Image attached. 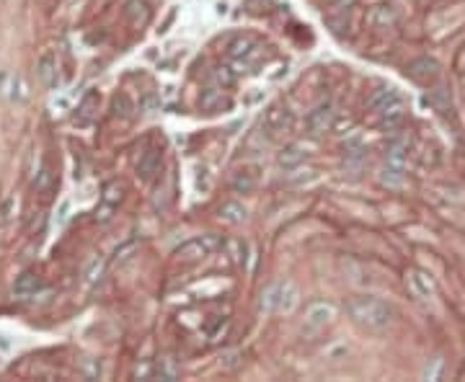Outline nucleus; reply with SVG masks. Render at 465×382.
<instances>
[{"instance_id": "nucleus-1", "label": "nucleus", "mask_w": 465, "mask_h": 382, "mask_svg": "<svg viewBox=\"0 0 465 382\" xmlns=\"http://www.w3.org/2000/svg\"><path fill=\"white\" fill-rule=\"evenodd\" d=\"M347 313L349 318L365 331H385L395 318L393 305L380 297H354L347 305Z\"/></svg>"}, {"instance_id": "nucleus-2", "label": "nucleus", "mask_w": 465, "mask_h": 382, "mask_svg": "<svg viewBox=\"0 0 465 382\" xmlns=\"http://www.w3.org/2000/svg\"><path fill=\"white\" fill-rule=\"evenodd\" d=\"M297 305V290L292 282H277L264 292L261 308L269 313H290Z\"/></svg>"}, {"instance_id": "nucleus-3", "label": "nucleus", "mask_w": 465, "mask_h": 382, "mask_svg": "<svg viewBox=\"0 0 465 382\" xmlns=\"http://www.w3.org/2000/svg\"><path fill=\"white\" fill-rule=\"evenodd\" d=\"M406 284H409L411 294L416 300H432L434 292H437V284H434V276L424 269H409L406 272Z\"/></svg>"}, {"instance_id": "nucleus-4", "label": "nucleus", "mask_w": 465, "mask_h": 382, "mask_svg": "<svg viewBox=\"0 0 465 382\" xmlns=\"http://www.w3.org/2000/svg\"><path fill=\"white\" fill-rule=\"evenodd\" d=\"M292 124H295V117H292V111L282 103H274L269 106L264 114V127L272 132V135H279V132H290Z\"/></svg>"}, {"instance_id": "nucleus-5", "label": "nucleus", "mask_w": 465, "mask_h": 382, "mask_svg": "<svg viewBox=\"0 0 465 382\" xmlns=\"http://www.w3.org/2000/svg\"><path fill=\"white\" fill-rule=\"evenodd\" d=\"M334 318H336V308L331 302H313L305 310V328L308 331H320V328L329 326Z\"/></svg>"}, {"instance_id": "nucleus-6", "label": "nucleus", "mask_w": 465, "mask_h": 382, "mask_svg": "<svg viewBox=\"0 0 465 382\" xmlns=\"http://www.w3.org/2000/svg\"><path fill=\"white\" fill-rule=\"evenodd\" d=\"M210 251H212L210 238H194V240H186L183 246L176 248V258L186 261V264H194V261H202L204 256H210Z\"/></svg>"}, {"instance_id": "nucleus-7", "label": "nucleus", "mask_w": 465, "mask_h": 382, "mask_svg": "<svg viewBox=\"0 0 465 382\" xmlns=\"http://www.w3.org/2000/svg\"><path fill=\"white\" fill-rule=\"evenodd\" d=\"M409 75L421 85H432L439 78V65L434 60H429V57H419V60H414L409 65Z\"/></svg>"}, {"instance_id": "nucleus-8", "label": "nucleus", "mask_w": 465, "mask_h": 382, "mask_svg": "<svg viewBox=\"0 0 465 382\" xmlns=\"http://www.w3.org/2000/svg\"><path fill=\"white\" fill-rule=\"evenodd\" d=\"M37 78L44 88H57V83H60V73H57V60H55L52 52H44V55L39 57Z\"/></svg>"}, {"instance_id": "nucleus-9", "label": "nucleus", "mask_w": 465, "mask_h": 382, "mask_svg": "<svg viewBox=\"0 0 465 382\" xmlns=\"http://www.w3.org/2000/svg\"><path fill=\"white\" fill-rule=\"evenodd\" d=\"M99 91H88L85 96H83V101L78 103V111H75V124L78 127H88L93 122V117H96V111H99Z\"/></svg>"}, {"instance_id": "nucleus-10", "label": "nucleus", "mask_w": 465, "mask_h": 382, "mask_svg": "<svg viewBox=\"0 0 465 382\" xmlns=\"http://www.w3.org/2000/svg\"><path fill=\"white\" fill-rule=\"evenodd\" d=\"M158 168H161V150L158 147H147L145 153L140 155V160H137V176L142 181H153Z\"/></svg>"}, {"instance_id": "nucleus-11", "label": "nucleus", "mask_w": 465, "mask_h": 382, "mask_svg": "<svg viewBox=\"0 0 465 382\" xmlns=\"http://www.w3.org/2000/svg\"><path fill=\"white\" fill-rule=\"evenodd\" d=\"M398 106H403V99L401 93L393 91V88H383V91H377L370 99V109L377 111V114H385V111L398 109Z\"/></svg>"}, {"instance_id": "nucleus-12", "label": "nucleus", "mask_w": 465, "mask_h": 382, "mask_svg": "<svg viewBox=\"0 0 465 382\" xmlns=\"http://www.w3.org/2000/svg\"><path fill=\"white\" fill-rule=\"evenodd\" d=\"M256 52H259V44H256V39H251V37H238V39H233L228 47L230 60H238V63H248Z\"/></svg>"}, {"instance_id": "nucleus-13", "label": "nucleus", "mask_w": 465, "mask_h": 382, "mask_svg": "<svg viewBox=\"0 0 465 382\" xmlns=\"http://www.w3.org/2000/svg\"><path fill=\"white\" fill-rule=\"evenodd\" d=\"M305 158H308V150L302 145H297V142H292V145H287L282 153L277 155V165L284 168V171H292V168H297Z\"/></svg>"}, {"instance_id": "nucleus-14", "label": "nucleus", "mask_w": 465, "mask_h": 382, "mask_svg": "<svg viewBox=\"0 0 465 382\" xmlns=\"http://www.w3.org/2000/svg\"><path fill=\"white\" fill-rule=\"evenodd\" d=\"M331 122H334V109H331V103H323L316 111H310L308 127L313 135H320V132L331 129Z\"/></svg>"}, {"instance_id": "nucleus-15", "label": "nucleus", "mask_w": 465, "mask_h": 382, "mask_svg": "<svg viewBox=\"0 0 465 382\" xmlns=\"http://www.w3.org/2000/svg\"><path fill=\"white\" fill-rule=\"evenodd\" d=\"M403 181H406L403 165H395V163H388V160H385V165L380 168V183L388 186V189H398V186H403Z\"/></svg>"}, {"instance_id": "nucleus-16", "label": "nucleus", "mask_w": 465, "mask_h": 382, "mask_svg": "<svg viewBox=\"0 0 465 382\" xmlns=\"http://www.w3.org/2000/svg\"><path fill=\"white\" fill-rule=\"evenodd\" d=\"M39 287H42V282H39L37 274L24 272L19 279H16V284H13V292H16L19 297H28V294H37Z\"/></svg>"}, {"instance_id": "nucleus-17", "label": "nucleus", "mask_w": 465, "mask_h": 382, "mask_svg": "<svg viewBox=\"0 0 465 382\" xmlns=\"http://www.w3.org/2000/svg\"><path fill=\"white\" fill-rule=\"evenodd\" d=\"M199 103L204 111H218V109H222V106H230V101L222 96L220 88H207V91L202 93Z\"/></svg>"}, {"instance_id": "nucleus-18", "label": "nucleus", "mask_w": 465, "mask_h": 382, "mask_svg": "<svg viewBox=\"0 0 465 382\" xmlns=\"http://www.w3.org/2000/svg\"><path fill=\"white\" fill-rule=\"evenodd\" d=\"M220 217L225 219V222H230V225H238V222L246 219V207L238 204V201H225V204L220 207Z\"/></svg>"}, {"instance_id": "nucleus-19", "label": "nucleus", "mask_w": 465, "mask_h": 382, "mask_svg": "<svg viewBox=\"0 0 465 382\" xmlns=\"http://www.w3.org/2000/svg\"><path fill=\"white\" fill-rule=\"evenodd\" d=\"M127 19L132 26H140L147 21V6L142 0H129L127 3Z\"/></svg>"}, {"instance_id": "nucleus-20", "label": "nucleus", "mask_w": 465, "mask_h": 382, "mask_svg": "<svg viewBox=\"0 0 465 382\" xmlns=\"http://www.w3.org/2000/svg\"><path fill=\"white\" fill-rule=\"evenodd\" d=\"M256 186V176L248 171H238L236 178H233V189L240 191V194H248V191H254Z\"/></svg>"}, {"instance_id": "nucleus-21", "label": "nucleus", "mask_w": 465, "mask_h": 382, "mask_svg": "<svg viewBox=\"0 0 465 382\" xmlns=\"http://www.w3.org/2000/svg\"><path fill=\"white\" fill-rule=\"evenodd\" d=\"M101 199H104V204H106V207H117L119 201H122V186H119L117 181L114 183H109V186H106V189H104V197H101Z\"/></svg>"}, {"instance_id": "nucleus-22", "label": "nucleus", "mask_w": 465, "mask_h": 382, "mask_svg": "<svg viewBox=\"0 0 465 382\" xmlns=\"http://www.w3.org/2000/svg\"><path fill=\"white\" fill-rule=\"evenodd\" d=\"M385 160H388V163H395V165H403V160H406V145H403V142H393V145L388 147Z\"/></svg>"}, {"instance_id": "nucleus-23", "label": "nucleus", "mask_w": 465, "mask_h": 382, "mask_svg": "<svg viewBox=\"0 0 465 382\" xmlns=\"http://www.w3.org/2000/svg\"><path fill=\"white\" fill-rule=\"evenodd\" d=\"M370 21H373L375 26H388V24H393V21H395V16H393V13L388 8H385V6H380V8L373 10Z\"/></svg>"}, {"instance_id": "nucleus-24", "label": "nucleus", "mask_w": 465, "mask_h": 382, "mask_svg": "<svg viewBox=\"0 0 465 382\" xmlns=\"http://www.w3.org/2000/svg\"><path fill=\"white\" fill-rule=\"evenodd\" d=\"M153 377H161V380H176V367L174 364H165V362H161L158 367H155V372H153Z\"/></svg>"}, {"instance_id": "nucleus-25", "label": "nucleus", "mask_w": 465, "mask_h": 382, "mask_svg": "<svg viewBox=\"0 0 465 382\" xmlns=\"http://www.w3.org/2000/svg\"><path fill=\"white\" fill-rule=\"evenodd\" d=\"M114 111H117V114H122V117H129V111H132V103H129V99L124 96V93L114 99Z\"/></svg>"}, {"instance_id": "nucleus-26", "label": "nucleus", "mask_w": 465, "mask_h": 382, "mask_svg": "<svg viewBox=\"0 0 465 382\" xmlns=\"http://www.w3.org/2000/svg\"><path fill=\"white\" fill-rule=\"evenodd\" d=\"M215 78H218L222 85H233V81H236V75L228 73V67H218V73H215Z\"/></svg>"}, {"instance_id": "nucleus-27", "label": "nucleus", "mask_w": 465, "mask_h": 382, "mask_svg": "<svg viewBox=\"0 0 465 382\" xmlns=\"http://www.w3.org/2000/svg\"><path fill=\"white\" fill-rule=\"evenodd\" d=\"M101 269H104V264H101L99 258H96V261L91 264V269L85 272V279H88V282H96V279L101 276Z\"/></svg>"}]
</instances>
